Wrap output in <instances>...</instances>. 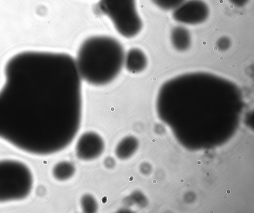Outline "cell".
Returning <instances> with one entry per match:
<instances>
[{
  "label": "cell",
  "instance_id": "cell-1",
  "mask_svg": "<svg viewBox=\"0 0 254 213\" xmlns=\"http://www.w3.org/2000/svg\"><path fill=\"white\" fill-rule=\"evenodd\" d=\"M5 75L0 92V139L36 155L70 144L82 114L75 60L64 53L23 52L8 62Z\"/></svg>",
  "mask_w": 254,
  "mask_h": 213
},
{
  "label": "cell",
  "instance_id": "cell-2",
  "mask_svg": "<svg viewBox=\"0 0 254 213\" xmlns=\"http://www.w3.org/2000/svg\"><path fill=\"white\" fill-rule=\"evenodd\" d=\"M125 56L124 48L118 40L107 36H95L82 43L75 61L81 79L101 86L110 83L119 74Z\"/></svg>",
  "mask_w": 254,
  "mask_h": 213
},
{
  "label": "cell",
  "instance_id": "cell-3",
  "mask_svg": "<svg viewBox=\"0 0 254 213\" xmlns=\"http://www.w3.org/2000/svg\"><path fill=\"white\" fill-rule=\"evenodd\" d=\"M30 169L23 163L15 160H0V203L26 198L33 186Z\"/></svg>",
  "mask_w": 254,
  "mask_h": 213
},
{
  "label": "cell",
  "instance_id": "cell-4",
  "mask_svg": "<svg viewBox=\"0 0 254 213\" xmlns=\"http://www.w3.org/2000/svg\"><path fill=\"white\" fill-rule=\"evenodd\" d=\"M97 8L110 18L117 31L126 38L135 36L142 29L135 0H100Z\"/></svg>",
  "mask_w": 254,
  "mask_h": 213
},
{
  "label": "cell",
  "instance_id": "cell-5",
  "mask_svg": "<svg viewBox=\"0 0 254 213\" xmlns=\"http://www.w3.org/2000/svg\"><path fill=\"white\" fill-rule=\"evenodd\" d=\"M209 8L202 0H188L174 9L173 17L176 21L189 25L202 23L209 15Z\"/></svg>",
  "mask_w": 254,
  "mask_h": 213
},
{
  "label": "cell",
  "instance_id": "cell-6",
  "mask_svg": "<svg viewBox=\"0 0 254 213\" xmlns=\"http://www.w3.org/2000/svg\"><path fill=\"white\" fill-rule=\"evenodd\" d=\"M104 148V142L100 135L93 132H87L78 139L75 146V153L79 159L90 160L100 156Z\"/></svg>",
  "mask_w": 254,
  "mask_h": 213
},
{
  "label": "cell",
  "instance_id": "cell-7",
  "mask_svg": "<svg viewBox=\"0 0 254 213\" xmlns=\"http://www.w3.org/2000/svg\"><path fill=\"white\" fill-rule=\"evenodd\" d=\"M124 65L129 72L132 73H139L146 69L147 59L142 50L133 48L125 54Z\"/></svg>",
  "mask_w": 254,
  "mask_h": 213
},
{
  "label": "cell",
  "instance_id": "cell-8",
  "mask_svg": "<svg viewBox=\"0 0 254 213\" xmlns=\"http://www.w3.org/2000/svg\"><path fill=\"white\" fill-rule=\"evenodd\" d=\"M171 42L173 47L177 51L183 52L187 50L191 44V36L189 30L183 26L174 27L171 32Z\"/></svg>",
  "mask_w": 254,
  "mask_h": 213
},
{
  "label": "cell",
  "instance_id": "cell-9",
  "mask_svg": "<svg viewBox=\"0 0 254 213\" xmlns=\"http://www.w3.org/2000/svg\"><path fill=\"white\" fill-rule=\"evenodd\" d=\"M137 140L132 136H127L123 139L117 144L115 154L120 159L129 158L136 150Z\"/></svg>",
  "mask_w": 254,
  "mask_h": 213
},
{
  "label": "cell",
  "instance_id": "cell-10",
  "mask_svg": "<svg viewBox=\"0 0 254 213\" xmlns=\"http://www.w3.org/2000/svg\"><path fill=\"white\" fill-rule=\"evenodd\" d=\"M75 168L73 164L69 161H63L57 163L53 168L54 177L60 181L70 178L74 174Z\"/></svg>",
  "mask_w": 254,
  "mask_h": 213
},
{
  "label": "cell",
  "instance_id": "cell-11",
  "mask_svg": "<svg viewBox=\"0 0 254 213\" xmlns=\"http://www.w3.org/2000/svg\"><path fill=\"white\" fill-rule=\"evenodd\" d=\"M80 204L82 211L85 213H94L97 210V202L94 197L89 194L82 197Z\"/></svg>",
  "mask_w": 254,
  "mask_h": 213
},
{
  "label": "cell",
  "instance_id": "cell-12",
  "mask_svg": "<svg viewBox=\"0 0 254 213\" xmlns=\"http://www.w3.org/2000/svg\"><path fill=\"white\" fill-rule=\"evenodd\" d=\"M159 8L165 10H174L186 0H152Z\"/></svg>",
  "mask_w": 254,
  "mask_h": 213
},
{
  "label": "cell",
  "instance_id": "cell-13",
  "mask_svg": "<svg viewBox=\"0 0 254 213\" xmlns=\"http://www.w3.org/2000/svg\"><path fill=\"white\" fill-rule=\"evenodd\" d=\"M231 42L229 38L223 36L219 38L216 42V47L220 51H225L229 49Z\"/></svg>",
  "mask_w": 254,
  "mask_h": 213
},
{
  "label": "cell",
  "instance_id": "cell-14",
  "mask_svg": "<svg viewBox=\"0 0 254 213\" xmlns=\"http://www.w3.org/2000/svg\"><path fill=\"white\" fill-rule=\"evenodd\" d=\"M234 5L242 7L244 6L248 2L249 0H229Z\"/></svg>",
  "mask_w": 254,
  "mask_h": 213
},
{
  "label": "cell",
  "instance_id": "cell-15",
  "mask_svg": "<svg viewBox=\"0 0 254 213\" xmlns=\"http://www.w3.org/2000/svg\"><path fill=\"white\" fill-rule=\"evenodd\" d=\"M226 192L228 193V194H230L231 193V191L229 190H227Z\"/></svg>",
  "mask_w": 254,
  "mask_h": 213
},
{
  "label": "cell",
  "instance_id": "cell-16",
  "mask_svg": "<svg viewBox=\"0 0 254 213\" xmlns=\"http://www.w3.org/2000/svg\"><path fill=\"white\" fill-rule=\"evenodd\" d=\"M184 182V179H181V180H180V182L181 183H183Z\"/></svg>",
  "mask_w": 254,
  "mask_h": 213
},
{
  "label": "cell",
  "instance_id": "cell-17",
  "mask_svg": "<svg viewBox=\"0 0 254 213\" xmlns=\"http://www.w3.org/2000/svg\"><path fill=\"white\" fill-rule=\"evenodd\" d=\"M190 185L189 184H187L186 185V187H187V188H189V187H190Z\"/></svg>",
  "mask_w": 254,
  "mask_h": 213
},
{
  "label": "cell",
  "instance_id": "cell-18",
  "mask_svg": "<svg viewBox=\"0 0 254 213\" xmlns=\"http://www.w3.org/2000/svg\"><path fill=\"white\" fill-rule=\"evenodd\" d=\"M197 164H199V165H200V164H201V162H200V161H197Z\"/></svg>",
  "mask_w": 254,
  "mask_h": 213
},
{
  "label": "cell",
  "instance_id": "cell-19",
  "mask_svg": "<svg viewBox=\"0 0 254 213\" xmlns=\"http://www.w3.org/2000/svg\"><path fill=\"white\" fill-rule=\"evenodd\" d=\"M206 175H207V177H208V176H209V172H207V173L206 174Z\"/></svg>",
  "mask_w": 254,
  "mask_h": 213
},
{
  "label": "cell",
  "instance_id": "cell-20",
  "mask_svg": "<svg viewBox=\"0 0 254 213\" xmlns=\"http://www.w3.org/2000/svg\"><path fill=\"white\" fill-rule=\"evenodd\" d=\"M223 198H224V199H225L226 198H227V197H226V196H224L223 197Z\"/></svg>",
  "mask_w": 254,
  "mask_h": 213
},
{
  "label": "cell",
  "instance_id": "cell-21",
  "mask_svg": "<svg viewBox=\"0 0 254 213\" xmlns=\"http://www.w3.org/2000/svg\"><path fill=\"white\" fill-rule=\"evenodd\" d=\"M238 158H239V160H240V159H241V156H239V157H238Z\"/></svg>",
  "mask_w": 254,
  "mask_h": 213
},
{
  "label": "cell",
  "instance_id": "cell-22",
  "mask_svg": "<svg viewBox=\"0 0 254 213\" xmlns=\"http://www.w3.org/2000/svg\"><path fill=\"white\" fill-rule=\"evenodd\" d=\"M156 182V180H153V183H155Z\"/></svg>",
  "mask_w": 254,
  "mask_h": 213
}]
</instances>
